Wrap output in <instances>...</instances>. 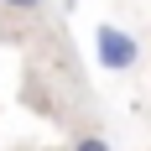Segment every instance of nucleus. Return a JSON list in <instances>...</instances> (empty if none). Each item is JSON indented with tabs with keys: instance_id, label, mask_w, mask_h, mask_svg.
I'll return each mask as SVG.
<instances>
[{
	"instance_id": "obj_2",
	"label": "nucleus",
	"mask_w": 151,
	"mask_h": 151,
	"mask_svg": "<svg viewBox=\"0 0 151 151\" xmlns=\"http://www.w3.org/2000/svg\"><path fill=\"white\" fill-rule=\"evenodd\" d=\"M73 151H109V141H104V136H78Z\"/></svg>"
},
{
	"instance_id": "obj_3",
	"label": "nucleus",
	"mask_w": 151,
	"mask_h": 151,
	"mask_svg": "<svg viewBox=\"0 0 151 151\" xmlns=\"http://www.w3.org/2000/svg\"><path fill=\"white\" fill-rule=\"evenodd\" d=\"M0 5H11V11H21V16H31V11H42L47 0H0Z\"/></svg>"
},
{
	"instance_id": "obj_1",
	"label": "nucleus",
	"mask_w": 151,
	"mask_h": 151,
	"mask_svg": "<svg viewBox=\"0 0 151 151\" xmlns=\"http://www.w3.org/2000/svg\"><path fill=\"white\" fill-rule=\"evenodd\" d=\"M94 58H99L104 73H130L141 63V42L125 26H115V21H99L94 26Z\"/></svg>"
}]
</instances>
